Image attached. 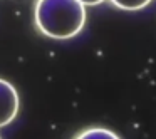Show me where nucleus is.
I'll list each match as a JSON object with an SVG mask.
<instances>
[{
    "instance_id": "nucleus-1",
    "label": "nucleus",
    "mask_w": 156,
    "mask_h": 139,
    "mask_svg": "<svg viewBox=\"0 0 156 139\" xmlns=\"http://www.w3.org/2000/svg\"><path fill=\"white\" fill-rule=\"evenodd\" d=\"M35 24L51 39H71L86 24V7L79 0H37Z\"/></svg>"
},
{
    "instance_id": "nucleus-2",
    "label": "nucleus",
    "mask_w": 156,
    "mask_h": 139,
    "mask_svg": "<svg viewBox=\"0 0 156 139\" xmlns=\"http://www.w3.org/2000/svg\"><path fill=\"white\" fill-rule=\"evenodd\" d=\"M19 112V94L10 82L0 79V127L15 119Z\"/></svg>"
},
{
    "instance_id": "nucleus-3",
    "label": "nucleus",
    "mask_w": 156,
    "mask_h": 139,
    "mask_svg": "<svg viewBox=\"0 0 156 139\" xmlns=\"http://www.w3.org/2000/svg\"><path fill=\"white\" fill-rule=\"evenodd\" d=\"M76 139H121L116 132L109 131L104 127H91L82 131Z\"/></svg>"
},
{
    "instance_id": "nucleus-4",
    "label": "nucleus",
    "mask_w": 156,
    "mask_h": 139,
    "mask_svg": "<svg viewBox=\"0 0 156 139\" xmlns=\"http://www.w3.org/2000/svg\"><path fill=\"white\" fill-rule=\"evenodd\" d=\"M111 2L121 10H141L151 0H111Z\"/></svg>"
},
{
    "instance_id": "nucleus-5",
    "label": "nucleus",
    "mask_w": 156,
    "mask_h": 139,
    "mask_svg": "<svg viewBox=\"0 0 156 139\" xmlns=\"http://www.w3.org/2000/svg\"><path fill=\"white\" fill-rule=\"evenodd\" d=\"M79 2L86 7V5H99L101 2H104V0H79Z\"/></svg>"
}]
</instances>
